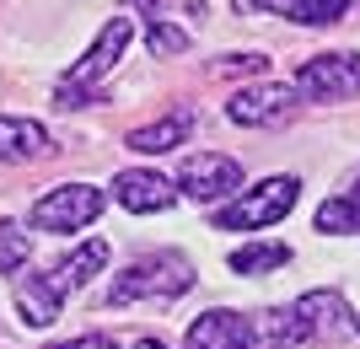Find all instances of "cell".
<instances>
[{
  "label": "cell",
  "mask_w": 360,
  "mask_h": 349,
  "mask_svg": "<svg viewBox=\"0 0 360 349\" xmlns=\"http://www.w3.org/2000/svg\"><path fill=\"white\" fill-rule=\"evenodd\" d=\"M146 38H150V54H183V48H188V32L183 27H172V22H150L146 27Z\"/></svg>",
  "instance_id": "ffe728a7"
},
{
  "label": "cell",
  "mask_w": 360,
  "mask_h": 349,
  "mask_svg": "<svg viewBox=\"0 0 360 349\" xmlns=\"http://www.w3.org/2000/svg\"><path fill=\"white\" fill-rule=\"evenodd\" d=\"M296 199H301V183L280 172V178H264V183H253L248 194H237L215 215V226L221 231H264V226H274V220H285V215L296 210Z\"/></svg>",
  "instance_id": "7a4b0ae2"
},
{
  "label": "cell",
  "mask_w": 360,
  "mask_h": 349,
  "mask_svg": "<svg viewBox=\"0 0 360 349\" xmlns=\"http://www.w3.org/2000/svg\"><path fill=\"white\" fill-rule=\"evenodd\" d=\"M129 349H162V338H135Z\"/></svg>",
  "instance_id": "603a6c76"
},
{
  "label": "cell",
  "mask_w": 360,
  "mask_h": 349,
  "mask_svg": "<svg viewBox=\"0 0 360 349\" xmlns=\"http://www.w3.org/2000/svg\"><path fill=\"white\" fill-rule=\"evenodd\" d=\"M290 312H296L307 338H360V317L339 290H307Z\"/></svg>",
  "instance_id": "8992f818"
},
{
  "label": "cell",
  "mask_w": 360,
  "mask_h": 349,
  "mask_svg": "<svg viewBox=\"0 0 360 349\" xmlns=\"http://www.w3.org/2000/svg\"><path fill=\"white\" fill-rule=\"evenodd\" d=\"M178 188H183L188 199H199V204H210V199L242 188V167L231 162V156L194 151V156H183V167H178Z\"/></svg>",
  "instance_id": "ba28073f"
},
{
  "label": "cell",
  "mask_w": 360,
  "mask_h": 349,
  "mask_svg": "<svg viewBox=\"0 0 360 349\" xmlns=\"http://www.w3.org/2000/svg\"><path fill=\"white\" fill-rule=\"evenodd\" d=\"M296 344H307V334H301L290 306H269V312L248 317V349H296Z\"/></svg>",
  "instance_id": "7c38bea8"
},
{
  "label": "cell",
  "mask_w": 360,
  "mask_h": 349,
  "mask_svg": "<svg viewBox=\"0 0 360 349\" xmlns=\"http://www.w3.org/2000/svg\"><path fill=\"white\" fill-rule=\"evenodd\" d=\"M349 199H360V183H355V194H349Z\"/></svg>",
  "instance_id": "d4e9b609"
},
{
  "label": "cell",
  "mask_w": 360,
  "mask_h": 349,
  "mask_svg": "<svg viewBox=\"0 0 360 349\" xmlns=\"http://www.w3.org/2000/svg\"><path fill=\"white\" fill-rule=\"evenodd\" d=\"M296 97H301V91L280 86V81H269V86H248V91H237V97L226 103V119L242 124V129H269V124L296 119V107H301Z\"/></svg>",
  "instance_id": "52a82bcc"
},
{
  "label": "cell",
  "mask_w": 360,
  "mask_h": 349,
  "mask_svg": "<svg viewBox=\"0 0 360 349\" xmlns=\"http://www.w3.org/2000/svg\"><path fill=\"white\" fill-rule=\"evenodd\" d=\"M183 290H194V263L183 253H146L113 279L108 306H129V301H178Z\"/></svg>",
  "instance_id": "6da1fadb"
},
{
  "label": "cell",
  "mask_w": 360,
  "mask_h": 349,
  "mask_svg": "<svg viewBox=\"0 0 360 349\" xmlns=\"http://www.w3.org/2000/svg\"><path fill=\"white\" fill-rule=\"evenodd\" d=\"M317 231H328V237H345V231H360V199H349V194L328 199V204L317 210Z\"/></svg>",
  "instance_id": "ac0fdd59"
},
{
  "label": "cell",
  "mask_w": 360,
  "mask_h": 349,
  "mask_svg": "<svg viewBox=\"0 0 360 349\" xmlns=\"http://www.w3.org/2000/svg\"><path fill=\"white\" fill-rule=\"evenodd\" d=\"M210 70H215V76H264V70H269V60L248 48V54H221Z\"/></svg>",
  "instance_id": "44dd1931"
},
{
  "label": "cell",
  "mask_w": 360,
  "mask_h": 349,
  "mask_svg": "<svg viewBox=\"0 0 360 349\" xmlns=\"http://www.w3.org/2000/svg\"><path fill=\"white\" fill-rule=\"evenodd\" d=\"M296 91H307V97H317V103H345V97H360V54H355V48L312 54V60L296 70Z\"/></svg>",
  "instance_id": "5b68a950"
},
{
  "label": "cell",
  "mask_w": 360,
  "mask_h": 349,
  "mask_svg": "<svg viewBox=\"0 0 360 349\" xmlns=\"http://www.w3.org/2000/svg\"><path fill=\"white\" fill-rule=\"evenodd\" d=\"M188 129H194V119H188V113H167V119H156V124H140L135 135H129V151H140V156L178 151L183 140H188Z\"/></svg>",
  "instance_id": "2e32d148"
},
{
  "label": "cell",
  "mask_w": 360,
  "mask_h": 349,
  "mask_svg": "<svg viewBox=\"0 0 360 349\" xmlns=\"http://www.w3.org/2000/svg\"><path fill=\"white\" fill-rule=\"evenodd\" d=\"M242 11H274L301 27H328V22L349 16V0H242Z\"/></svg>",
  "instance_id": "8fae6325"
},
{
  "label": "cell",
  "mask_w": 360,
  "mask_h": 349,
  "mask_svg": "<svg viewBox=\"0 0 360 349\" xmlns=\"http://www.w3.org/2000/svg\"><path fill=\"white\" fill-rule=\"evenodd\" d=\"M113 194H119L124 210H135V215H156V210H172V204H178V188H172L162 172H119V178H113Z\"/></svg>",
  "instance_id": "9c48e42d"
},
{
  "label": "cell",
  "mask_w": 360,
  "mask_h": 349,
  "mask_svg": "<svg viewBox=\"0 0 360 349\" xmlns=\"http://www.w3.org/2000/svg\"><path fill=\"white\" fill-rule=\"evenodd\" d=\"M60 306H65V296L49 285V274H27L16 285V312H22L27 328H49V322L60 317Z\"/></svg>",
  "instance_id": "9a60e30c"
},
{
  "label": "cell",
  "mask_w": 360,
  "mask_h": 349,
  "mask_svg": "<svg viewBox=\"0 0 360 349\" xmlns=\"http://www.w3.org/2000/svg\"><path fill=\"white\" fill-rule=\"evenodd\" d=\"M183 349H248V317L215 306V312H205V317L188 322Z\"/></svg>",
  "instance_id": "30bf717a"
},
{
  "label": "cell",
  "mask_w": 360,
  "mask_h": 349,
  "mask_svg": "<svg viewBox=\"0 0 360 349\" xmlns=\"http://www.w3.org/2000/svg\"><path fill=\"white\" fill-rule=\"evenodd\" d=\"M129 6H140V11H156V0H129Z\"/></svg>",
  "instance_id": "cb8c5ba5"
},
{
  "label": "cell",
  "mask_w": 360,
  "mask_h": 349,
  "mask_svg": "<svg viewBox=\"0 0 360 349\" xmlns=\"http://www.w3.org/2000/svg\"><path fill=\"white\" fill-rule=\"evenodd\" d=\"M103 269H108V242L97 237V242H81L60 269H44V274H49V285L60 290V296H70V290H81L91 274H103Z\"/></svg>",
  "instance_id": "5bb4252c"
},
{
  "label": "cell",
  "mask_w": 360,
  "mask_h": 349,
  "mask_svg": "<svg viewBox=\"0 0 360 349\" xmlns=\"http://www.w3.org/2000/svg\"><path fill=\"white\" fill-rule=\"evenodd\" d=\"M103 188L91 183H65V188H49L38 204H32V226L38 231H86L97 215H103Z\"/></svg>",
  "instance_id": "277c9868"
},
{
  "label": "cell",
  "mask_w": 360,
  "mask_h": 349,
  "mask_svg": "<svg viewBox=\"0 0 360 349\" xmlns=\"http://www.w3.org/2000/svg\"><path fill=\"white\" fill-rule=\"evenodd\" d=\"M280 263H290L285 242H248V247L231 253V274H269V269H280Z\"/></svg>",
  "instance_id": "e0dca14e"
},
{
  "label": "cell",
  "mask_w": 360,
  "mask_h": 349,
  "mask_svg": "<svg viewBox=\"0 0 360 349\" xmlns=\"http://www.w3.org/2000/svg\"><path fill=\"white\" fill-rule=\"evenodd\" d=\"M54 349H113L108 334H86V338H70V344H54Z\"/></svg>",
  "instance_id": "7402d4cb"
},
{
  "label": "cell",
  "mask_w": 360,
  "mask_h": 349,
  "mask_svg": "<svg viewBox=\"0 0 360 349\" xmlns=\"http://www.w3.org/2000/svg\"><path fill=\"white\" fill-rule=\"evenodd\" d=\"M38 156H49V129L32 119H0V162H11V167H22V162H38Z\"/></svg>",
  "instance_id": "4fadbf2b"
},
{
  "label": "cell",
  "mask_w": 360,
  "mask_h": 349,
  "mask_svg": "<svg viewBox=\"0 0 360 349\" xmlns=\"http://www.w3.org/2000/svg\"><path fill=\"white\" fill-rule=\"evenodd\" d=\"M27 258H32V237L16 226V220H0V274L11 279Z\"/></svg>",
  "instance_id": "d6986e66"
},
{
  "label": "cell",
  "mask_w": 360,
  "mask_h": 349,
  "mask_svg": "<svg viewBox=\"0 0 360 349\" xmlns=\"http://www.w3.org/2000/svg\"><path fill=\"white\" fill-rule=\"evenodd\" d=\"M129 38H135V22L129 16H113V22H103V32H97V44L81 54V60L65 70L60 81V107H81V86H91L97 76H108L113 65H119V54L129 48Z\"/></svg>",
  "instance_id": "3957f363"
}]
</instances>
